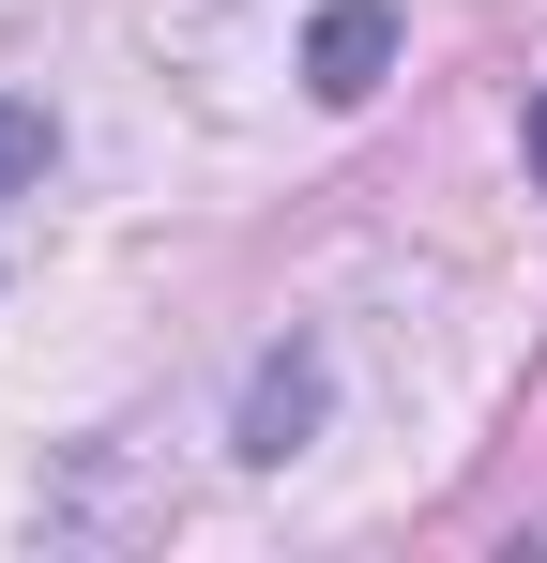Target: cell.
Segmentation results:
<instances>
[{
    "label": "cell",
    "instance_id": "obj_3",
    "mask_svg": "<svg viewBox=\"0 0 547 563\" xmlns=\"http://www.w3.org/2000/svg\"><path fill=\"white\" fill-rule=\"evenodd\" d=\"M533 168H547V92H533Z\"/></svg>",
    "mask_w": 547,
    "mask_h": 563
},
{
    "label": "cell",
    "instance_id": "obj_2",
    "mask_svg": "<svg viewBox=\"0 0 547 563\" xmlns=\"http://www.w3.org/2000/svg\"><path fill=\"white\" fill-rule=\"evenodd\" d=\"M31 168H46V107H15V92H0V198L31 184Z\"/></svg>",
    "mask_w": 547,
    "mask_h": 563
},
{
    "label": "cell",
    "instance_id": "obj_1",
    "mask_svg": "<svg viewBox=\"0 0 547 563\" xmlns=\"http://www.w3.org/2000/svg\"><path fill=\"white\" fill-rule=\"evenodd\" d=\"M380 62H395V15H380V0H335V15H320V46H304V77H320L335 107L380 92Z\"/></svg>",
    "mask_w": 547,
    "mask_h": 563
}]
</instances>
